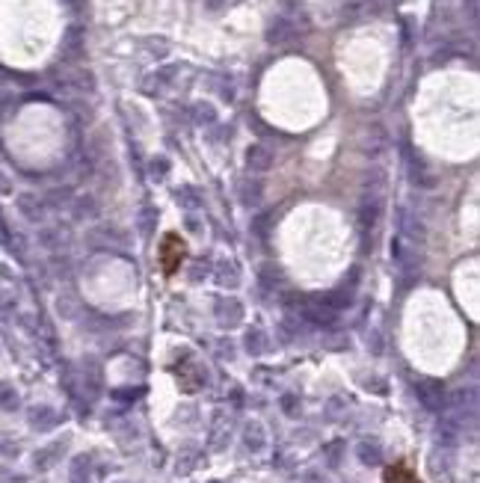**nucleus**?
I'll return each instance as SVG.
<instances>
[{"instance_id":"obj_1","label":"nucleus","mask_w":480,"mask_h":483,"mask_svg":"<svg viewBox=\"0 0 480 483\" xmlns=\"http://www.w3.org/2000/svg\"><path fill=\"white\" fill-rule=\"evenodd\" d=\"M397 238H403V240H409V243L424 240V223H421V216L412 211V208H406V205L397 208Z\"/></svg>"},{"instance_id":"obj_2","label":"nucleus","mask_w":480,"mask_h":483,"mask_svg":"<svg viewBox=\"0 0 480 483\" xmlns=\"http://www.w3.org/2000/svg\"><path fill=\"white\" fill-rule=\"evenodd\" d=\"M243 314H246V309L238 296H223V299H217V306H213V318L225 329L243 323Z\"/></svg>"},{"instance_id":"obj_3","label":"nucleus","mask_w":480,"mask_h":483,"mask_svg":"<svg viewBox=\"0 0 480 483\" xmlns=\"http://www.w3.org/2000/svg\"><path fill=\"white\" fill-rule=\"evenodd\" d=\"M406 172H409V181L415 187H424V190H433L436 187V175H433V170L424 163V157L421 155H415V152H406Z\"/></svg>"},{"instance_id":"obj_4","label":"nucleus","mask_w":480,"mask_h":483,"mask_svg":"<svg viewBox=\"0 0 480 483\" xmlns=\"http://www.w3.org/2000/svg\"><path fill=\"white\" fill-rule=\"evenodd\" d=\"M415 394H418V404L424 406V409H442L445 406V389H442V382H436V379H418L415 382Z\"/></svg>"},{"instance_id":"obj_5","label":"nucleus","mask_w":480,"mask_h":483,"mask_svg":"<svg viewBox=\"0 0 480 483\" xmlns=\"http://www.w3.org/2000/svg\"><path fill=\"white\" fill-rule=\"evenodd\" d=\"M391 261L401 270H415L418 267V246L403 240V238H394L391 240Z\"/></svg>"},{"instance_id":"obj_6","label":"nucleus","mask_w":480,"mask_h":483,"mask_svg":"<svg viewBox=\"0 0 480 483\" xmlns=\"http://www.w3.org/2000/svg\"><path fill=\"white\" fill-rule=\"evenodd\" d=\"M296 39V24L288 18V15H276V18L267 24V42L270 45H288Z\"/></svg>"},{"instance_id":"obj_7","label":"nucleus","mask_w":480,"mask_h":483,"mask_svg":"<svg viewBox=\"0 0 480 483\" xmlns=\"http://www.w3.org/2000/svg\"><path fill=\"white\" fill-rule=\"evenodd\" d=\"M389 148V134H386V128H379V125H371L368 131H365V137H362V155L365 157H379Z\"/></svg>"},{"instance_id":"obj_8","label":"nucleus","mask_w":480,"mask_h":483,"mask_svg":"<svg viewBox=\"0 0 480 483\" xmlns=\"http://www.w3.org/2000/svg\"><path fill=\"white\" fill-rule=\"evenodd\" d=\"M246 166H250V172H267L273 166V152L267 145H261V143L250 145L246 148Z\"/></svg>"},{"instance_id":"obj_9","label":"nucleus","mask_w":480,"mask_h":483,"mask_svg":"<svg viewBox=\"0 0 480 483\" xmlns=\"http://www.w3.org/2000/svg\"><path fill=\"white\" fill-rule=\"evenodd\" d=\"M60 424V415H57V409L54 406H33L30 409V427L33 430H51V427H57Z\"/></svg>"},{"instance_id":"obj_10","label":"nucleus","mask_w":480,"mask_h":483,"mask_svg":"<svg viewBox=\"0 0 480 483\" xmlns=\"http://www.w3.org/2000/svg\"><path fill=\"white\" fill-rule=\"evenodd\" d=\"M18 211H21L24 220H30V223H42V216H45L42 199L33 196V193H21L18 196Z\"/></svg>"},{"instance_id":"obj_11","label":"nucleus","mask_w":480,"mask_h":483,"mask_svg":"<svg viewBox=\"0 0 480 483\" xmlns=\"http://www.w3.org/2000/svg\"><path fill=\"white\" fill-rule=\"evenodd\" d=\"M69 240H72V235L69 231H62V226H51V228L39 231V243L45 249H54V252H60L62 246H69Z\"/></svg>"},{"instance_id":"obj_12","label":"nucleus","mask_w":480,"mask_h":483,"mask_svg":"<svg viewBox=\"0 0 480 483\" xmlns=\"http://www.w3.org/2000/svg\"><path fill=\"white\" fill-rule=\"evenodd\" d=\"M243 445H246V451H252V454L264 451V445H267V433H264V424H258V421L246 424V427H243Z\"/></svg>"},{"instance_id":"obj_13","label":"nucleus","mask_w":480,"mask_h":483,"mask_svg":"<svg viewBox=\"0 0 480 483\" xmlns=\"http://www.w3.org/2000/svg\"><path fill=\"white\" fill-rule=\"evenodd\" d=\"M238 199H240V205H246V208H258L261 205V199H264V187H261V181H240L238 184Z\"/></svg>"},{"instance_id":"obj_14","label":"nucleus","mask_w":480,"mask_h":483,"mask_svg":"<svg viewBox=\"0 0 480 483\" xmlns=\"http://www.w3.org/2000/svg\"><path fill=\"white\" fill-rule=\"evenodd\" d=\"M356 457L365 465H379V462H383V448H379V442L365 439V442L356 445Z\"/></svg>"},{"instance_id":"obj_15","label":"nucleus","mask_w":480,"mask_h":483,"mask_svg":"<svg viewBox=\"0 0 480 483\" xmlns=\"http://www.w3.org/2000/svg\"><path fill=\"white\" fill-rule=\"evenodd\" d=\"M62 448H65V442H57V445H48V448H42V451L36 454V469H51V465L60 460V454H62Z\"/></svg>"},{"instance_id":"obj_16","label":"nucleus","mask_w":480,"mask_h":483,"mask_svg":"<svg viewBox=\"0 0 480 483\" xmlns=\"http://www.w3.org/2000/svg\"><path fill=\"white\" fill-rule=\"evenodd\" d=\"M267 332H264V329H250V332H246V350H250V353L252 356H261L264 353V350H267Z\"/></svg>"},{"instance_id":"obj_17","label":"nucleus","mask_w":480,"mask_h":483,"mask_svg":"<svg viewBox=\"0 0 480 483\" xmlns=\"http://www.w3.org/2000/svg\"><path fill=\"white\" fill-rule=\"evenodd\" d=\"M18 392H15L12 382H0V409L4 412H15L18 409Z\"/></svg>"},{"instance_id":"obj_18","label":"nucleus","mask_w":480,"mask_h":483,"mask_svg":"<svg viewBox=\"0 0 480 483\" xmlns=\"http://www.w3.org/2000/svg\"><path fill=\"white\" fill-rule=\"evenodd\" d=\"M137 226H140V231L148 238L155 231V226H157V211L155 208H143L140 213H137Z\"/></svg>"},{"instance_id":"obj_19","label":"nucleus","mask_w":480,"mask_h":483,"mask_svg":"<svg viewBox=\"0 0 480 483\" xmlns=\"http://www.w3.org/2000/svg\"><path fill=\"white\" fill-rule=\"evenodd\" d=\"M72 483H89V457H74V462H72Z\"/></svg>"},{"instance_id":"obj_20","label":"nucleus","mask_w":480,"mask_h":483,"mask_svg":"<svg viewBox=\"0 0 480 483\" xmlns=\"http://www.w3.org/2000/svg\"><path fill=\"white\" fill-rule=\"evenodd\" d=\"M193 116H196L199 125H213V122H217V110H213L211 104H196Z\"/></svg>"},{"instance_id":"obj_21","label":"nucleus","mask_w":480,"mask_h":483,"mask_svg":"<svg viewBox=\"0 0 480 483\" xmlns=\"http://www.w3.org/2000/svg\"><path fill=\"white\" fill-rule=\"evenodd\" d=\"M74 216H77V220H86V216H95V202H92V199L89 196H84V199H74Z\"/></svg>"},{"instance_id":"obj_22","label":"nucleus","mask_w":480,"mask_h":483,"mask_svg":"<svg viewBox=\"0 0 480 483\" xmlns=\"http://www.w3.org/2000/svg\"><path fill=\"white\" fill-rule=\"evenodd\" d=\"M371 9H374V0H353V4L347 6V15H350V18H365Z\"/></svg>"},{"instance_id":"obj_23","label":"nucleus","mask_w":480,"mask_h":483,"mask_svg":"<svg viewBox=\"0 0 480 483\" xmlns=\"http://www.w3.org/2000/svg\"><path fill=\"white\" fill-rule=\"evenodd\" d=\"M238 267H235V264H223V267H220V285H231V288H235L238 285Z\"/></svg>"},{"instance_id":"obj_24","label":"nucleus","mask_w":480,"mask_h":483,"mask_svg":"<svg viewBox=\"0 0 480 483\" xmlns=\"http://www.w3.org/2000/svg\"><path fill=\"white\" fill-rule=\"evenodd\" d=\"M279 282H282V273H279V270H273V267H264V270H261V285L267 288V291H273Z\"/></svg>"},{"instance_id":"obj_25","label":"nucleus","mask_w":480,"mask_h":483,"mask_svg":"<svg viewBox=\"0 0 480 483\" xmlns=\"http://www.w3.org/2000/svg\"><path fill=\"white\" fill-rule=\"evenodd\" d=\"M48 202H51L54 208H62L65 202H72V190L65 187V190H51V196H48Z\"/></svg>"},{"instance_id":"obj_26","label":"nucleus","mask_w":480,"mask_h":483,"mask_svg":"<svg viewBox=\"0 0 480 483\" xmlns=\"http://www.w3.org/2000/svg\"><path fill=\"white\" fill-rule=\"evenodd\" d=\"M169 172V160L167 157H157V160H152V178L155 181H160L163 175Z\"/></svg>"},{"instance_id":"obj_27","label":"nucleus","mask_w":480,"mask_h":483,"mask_svg":"<svg viewBox=\"0 0 480 483\" xmlns=\"http://www.w3.org/2000/svg\"><path fill=\"white\" fill-rule=\"evenodd\" d=\"M282 409H285L288 415H296V412H300V404H296L294 394H285V397H282Z\"/></svg>"},{"instance_id":"obj_28","label":"nucleus","mask_w":480,"mask_h":483,"mask_svg":"<svg viewBox=\"0 0 480 483\" xmlns=\"http://www.w3.org/2000/svg\"><path fill=\"white\" fill-rule=\"evenodd\" d=\"M181 199H184V202H187V208H196V205H199V199H196V193H193L190 187L178 190V202H181Z\"/></svg>"},{"instance_id":"obj_29","label":"nucleus","mask_w":480,"mask_h":483,"mask_svg":"<svg viewBox=\"0 0 480 483\" xmlns=\"http://www.w3.org/2000/svg\"><path fill=\"white\" fill-rule=\"evenodd\" d=\"M338 454H341V445H338V442H335V445H329V451H326L329 465H338Z\"/></svg>"},{"instance_id":"obj_30","label":"nucleus","mask_w":480,"mask_h":483,"mask_svg":"<svg viewBox=\"0 0 480 483\" xmlns=\"http://www.w3.org/2000/svg\"><path fill=\"white\" fill-rule=\"evenodd\" d=\"M303 483H323V480H320L318 474H314V472H308V474L303 477Z\"/></svg>"}]
</instances>
